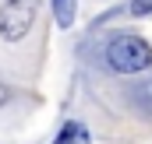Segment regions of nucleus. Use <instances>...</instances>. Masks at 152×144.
I'll return each instance as SVG.
<instances>
[{
	"mask_svg": "<svg viewBox=\"0 0 152 144\" xmlns=\"http://www.w3.org/2000/svg\"><path fill=\"white\" fill-rule=\"evenodd\" d=\"M106 60L117 74H138L152 67V46L138 35H117L106 46Z\"/></svg>",
	"mask_w": 152,
	"mask_h": 144,
	"instance_id": "f257e3e1",
	"label": "nucleus"
},
{
	"mask_svg": "<svg viewBox=\"0 0 152 144\" xmlns=\"http://www.w3.org/2000/svg\"><path fill=\"white\" fill-rule=\"evenodd\" d=\"M32 21H36V0H4L0 4V35L7 42L25 39Z\"/></svg>",
	"mask_w": 152,
	"mask_h": 144,
	"instance_id": "f03ea898",
	"label": "nucleus"
},
{
	"mask_svg": "<svg viewBox=\"0 0 152 144\" xmlns=\"http://www.w3.org/2000/svg\"><path fill=\"white\" fill-rule=\"evenodd\" d=\"M50 4H53V18H57V28H71V25H75L78 0H50Z\"/></svg>",
	"mask_w": 152,
	"mask_h": 144,
	"instance_id": "7ed1b4c3",
	"label": "nucleus"
},
{
	"mask_svg": "<svg viewBox=\"0 0 152 144\" xmlns=\"http://www.w3.org/2000/svg\"><path fill=\"white\" fill-rule=\"evenodd\" d=\"M53 144H88V130L81 123H64Z\"/></svg>",
	"mask_w": 152,
	"mask_h": 144,
	"instance_id": "20e7f679",
	"label": "nucleus"
},
{
	"mask_svg": "<svg viewBox=\"0 0 152 144\" xmlns=\"http://www.w3.org/2000/svg\"><path fill=\"white\" fill-rule=\"evenodd\" d=\"M131 14H138V18L152 14V0H131Z\"/></svg>",
	"mask_w": 152,
	"mask_h": 144,
	"instance_id": "39448f33",
	"label": "nucleus"
}]
</instances>
